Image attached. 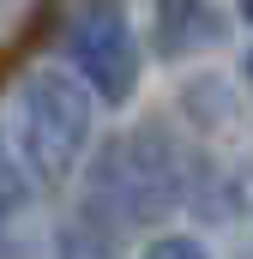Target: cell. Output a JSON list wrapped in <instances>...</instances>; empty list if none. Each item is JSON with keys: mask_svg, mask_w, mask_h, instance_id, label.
<instances>
[{"mask_svg": "<svg viewBox=\"0 0 253 259\" xmlns=\"http://www.w3.org/2000/svg\"><path fill=\"white\" fill-rule=\"evenodd\" d=\"M145 259H211L205 253V241H193V235H163V241H151Z\"/></svg>", "mask_w": 253, "mask_h": 259, "instance_id": "cell-3", "label": "cell"}, {"mask_svg": "<svg viewBox=\"0 0 253 259\" xmlns=\"http://www.w3.org/2000/svg\"><path fill=\"white\" fill-rule=\"evenodd\" d=\"M72 61L85 72L91 97L103 103H126L133 84H139V42H133V24H126L121 0H91L72 24Z\"/></svg>", "mask_w": 253, "mask_h": 259, "instance_id": "cell-2", "label": "cell"}, {"mask_svg": "<svg viewBox=\"0 0 253 259\" xmlns=\"http://www.w3.org/2000/svg\"><path fill=\"white\" fill-rule=\"evenodd\" d=\"M247 78H253V61H247Z\"/></svg>", "mask_w": 253, "mask_h": 259, "instance_id": "cell-7", "label": "cell"}, {"mask_svg": "<svg viewBox=\"0 0 253 259\" xmlns=\"http://www.w3.org/2000/svg\"><path fill=\"white\" fill-rule=\"evenodd\" d=\"M241 18H247V24H253V0H241Z\"/></svg>", "mask_w": 253, "mask_h": 259, "instance_id": "cell-6", "label": "cell"}, {"mask_svg": "<svg viewBox=\"0 0 253 259\" xmlns=\"http://www.w3.org/2000/svg\"><path fill=\"white\" fill-rule=\"evenodd\" d=\"M61 259H109V241H103V235H91V229H66Z\"/></svg>", "mask_w": 253, "mask_h": 259, "instance_id": "cell-4", "label": "cell"}, {"mask_svg": "<svg viewBox=\"0 0 253 259\" xmlns=\"http://www.w3.org/2000/svg\"><path fill=\"white\" fill-rule=\"evenodd\" d=\"M91 145V91L72 72H36L24 84V163L36 181H66Z\"/></svg>", "mask_w": 253, "mask_h": 259, "instance_id": "cell-1", "label": "cell"}, {"mask_svg": "<svg viewBox=\"0 0 253 259\" xmlns=\"http://www.w3.org/2000/svg\"><path fill=\"white\" fill-rule=\"evenodd\" d=\"M6 205H12V187H6V181H0V211H6Z\"/></svg>", "mask_w": 253, "mask_h": 259, "instance_id": "cell-5", "label": "cell"}]
</instances>
